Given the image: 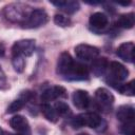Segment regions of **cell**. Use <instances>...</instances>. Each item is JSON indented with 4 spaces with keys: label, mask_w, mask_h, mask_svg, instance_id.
<instances>
[{
    "label": "cell",
    "mask_w": 135,
    "mask_h": 135,
    "mask_svg": "<svg viewBox=\"0 0 135 135\" xmlns=\"http://www.w3.org/2000/svg\"><path fill=\"white\" fill-rule=\"evenodd\" d=\"M117 119L121 123H134L135 119V109L131 104H123L117 109L116 112Z\"/></svg>",
    "instance_id": "cell-11"
},
{
    "label": "cell",
    "mask_w": 135,
    "mask_h": 135,
    "mask_svg": "<svg viewBox=\"0 0 135 135\" xmlns=\"http://www.w3.org/2000/svg\"><path fill=\"white\" fill-rule=\"evenodd\" d=\"M9 135H23V134H19L18 133V134H9Z\"/></svg>",
    "instance_id": "cell-27"
},
{
    "label": "cell",
    "mask_w": 135,
    "mask_h": 135,
    "mask_svg": "<svg viewBox=\"0 0 135 135\" xmlns=\"http://www.w3.org/2000/svg\"><path fill=\"white\" fill-rule=\"evenodd\" d=\"M4 54V49H3V45L0 44V56H3Z\"/></svg>",
    "instance_id": "cell-25"
},
{
    "label": "cell",
    "mask_w": 135,
    "mask_h": 135,
    "mask_svg": "<svg viewBox=\"0 0 135 135\" xmlns=\"http://www.w3.org/2000/svg\"><path fill=\"white\" fill-rule=\"evenodd\" d=\"M12 63L16 72L22 73L25 68V61L21 55H12Z\"/></svg>",
    "instance_id": "cell-21"
},
{
    "label": "cell",
    "mask_w": 135,
    "mask_h": 135,
    "mask_svg": "<svg viewBox=\"0 0 135 135\" xmlns=\"http://www.w3.org/2000/svg\"><path fill=\"white\" fill-rule=\"evenodd\" d=\"M95 99L100 109L109 110L114 103V96L113 94L105 88H99L95 91Z\"/></svg>",
    "instance_id": "cell-8"
},
{
    "label": "cell",
    "mask_w": 135,
    "mask_h": 135,
    "mask_svg": "<svg viewBox=\"0 0 135 135\" xmlns=\"http://www.w3.org/2000/svg\"><path fill=\"white\" fill-rule=\"evenodd\" d=\"M71 123L75 129L82 128V127H89L91 129L98 130L99 127H101V124L103 123V121H102L101 117L97 113L88 112V113L79 114L76 117H74L72 119Z\"/></svg>",
    "instance_id": "cell-3"
},
{
    "label": "cell",
    "mask_w": 135,
    "mask_h": 135,
    "mask_svg": "<svg viewBox=\"0 0 135 135\" xmlns=\"http://www.w3.org/2000/svg\"><path fill=\"white\" fill-rule=\"evenodd\" d=\"M78 135H89V134H85V133H81V134H78Z\"/></svg>",
    "instance_id": "cell-28"
},
{
    "label": "cell",
    "mask_w": 135,
    "mask_h": 135,
    "mask_svg": "<svg viewBox=\"0 0 135 135\" xmlns=\"http://www.w3.org/2000/svg\"><path fill=\"white\" fill-rule=\"evenodd\" d=\"M54 109H55L57 115L60 116V117L69 118L72 115V111H71L70 107L68 105V103H65L63 101H57L54 104Z\"/></svg>",
    "instance_id": "cell-19"
},
{
    "label": "cell",
    "mask_w": 135,
    "mask_h": 135,
    "mask_svg": "<svg viewBox=\"0 0 135 135\" xmlns=\"http://www.w3.org/2000/svg\"><path fill=\"white\" fill-rule=\"evenodd\" d=\"M49 20V16L44 9L36 8L32 9V12L28 14L25 21L21 24L22 27L25 28H37L42 25H44Z\"/></svg>",
    "instance_id": "cell-5"
},
{
    "label": "cell",
    "mask_w": 135,
    "mask_h": 135,
    "mask_svg": "<svg viewBox=\"0 0 135 135\" xmlns=\"http://www.w3.org/2000/svg\"><path fill=\"white\" fill-rule=\"evenodd\" d=\"M134 49L135 45L133 42H123L117 49V56L126 62L134 61Z\"/></svg>",
    "instance_id": "cell-12"
},
{
    "label": "cell",
    "mask_w": 135,
    "mask_h": 135,
    "mask_svg": "<svg viewBox=\"0 0 135 135\" xmlns=\"http://www.w3.org/2000/svg\"><path fill=\"white\" fill-rule=\"evenodd\" d=\"M35 51V40L33 39H22L14 43L12 47V55L31 56Z\"/></svg>",
    "instance_id": "cell-6"
},
{
    "label": "cell",
    "mask_w": 135,
    "mask_h": 135,
    "mask_svg": "<svg viewBox=\"0 0 135 135\" xmlns=\"http://www.w3.org/2000/svg\"><path fill=\"white\" fill-rule=\"evenodd\" d=\"M90 25L95 28V30H102L104 27H107L108 23H109V19L107 17V15H104L103 13L100 12H96L94 14H92L90 16Z\"/></svg>",
    "instance_id": "cell-15"
},
{
    "label": "cell",
    "mask_w": 135,
    "mask_h": 135,
    "mask_svg": "<svg viewBox=\"0 0 135 135\" xmlns=\"http://www.w3.org/2000/svg\"><path fill=\"white\" fill-rule=\"evenodd\" d=\"M120 132L123 135H135L134 123H122L120 127Z\"/></svg>",
    "instance_id": "cell-23"
},
{
    "label": "cell",
    "mask_w": 135,
    "mask_h": 135,
    "mask_svg": "<svg viewBox=\"0 0 135 135\" xmlns=\"http://www.w3.org/2000/svg\"><path fill=\"white\" fill-rule=\"evenodd\" d=\"M75 54L77 58L81 60L90 61V60H94L99 56V50L96 46L81 43L75 46Z\"/></svg>",
    "instance_id": "cell-7"
},
{
    "label": "cell",
    "mask_w": 135,
    "mask_h": 135,
    "mask_svg": "<svg viewBox=\"0 0 135 135\" xmlns=\"http://www.w3.org/2000/svg\"><path fill=\"white\" fill-rule=\"evenodd\" d=\"M116 90H118L121 94L127 95V96H134L135 95V89H134V80H131L130 82L127 83H120L118 84L116 88Z\"/></svg>",
    "instance_id": "cell-20"
},
{
    "label": "cell",
    "mask_w": 135,
    "mask_h": 135,
    "mask_svg": "<svg viewBox=\"0 0 135 135\" xmlns=\"http://www.w3.org/2000/svg\"><path fill=\"white\" fill-rule=\"evenodd\" d=\"M57 74L65 80H86L89 69L85 64L75 61L68 52L60 54L57 61Z\"/></svg>",
    "instance_id": "cell-1"
},
{
    "label": "cell",
    "mask_w": 135,
    "mask_h": 135,
    "mask_svg": "<svg viewBox=\"0 0 135 135\" xmlns=\"http://www.w3.org/2000/svg\"><path fill=\"white\" fill-rule=\"evenodd\" d=\"M135 23V16L134 13H127V14H122L119 16L116 24L117 26L121 27V28H132L134 26Z\"/></svg>",
    "instance_id": "cell-17"
},
{
    "label": "cell",
    "mask_w": 135,
    "mask_h": 135,
    "mask_svg": "<svg viewBox=\"0 0 135 135\" xmlns=\"http://www.w3.org/2000/svg\"><path fill=\"white\" fill-rule=\"evenodd\" d=\"M108 65H109V61L105 57H97L93 60L91 64V72L96 77L102 76L108 70Z\"/></svg>",
    "instance_id": "cell-14"
},
{
    "label": "cell",
    "mask_w": 135,
    "mask_h": 135,
    "mask_svg": "<svg viewBox=\"0 0 135 135\" xmlns=\"http://www.w3.org/2000/svg\"><path fill=\"white\" fill-rule=\"evenodd\" d=\"M32 12V7L22 3H12L4 7V16L11 22L22 24Z\"/></svg>",
    "instance_id": "cell-2"
},
{
    "label": "cell",
    "mask_w": 135,
    "mask_h": 135,
    "mask_svg": "<svg viewBox=\"0 0 135 135\" xmlns=\"http://www.w3.org/2000/svg\"><path fill=\"white\" fill-rule=\"evenodd\" d=\"M108 70H109V73H108L107 81L114 88L116 84H120V82L124 81L129 76L128 69L123 64H121L120 62H117V61L110 62L108 65Z\"/></svg>",
    "instance_id": "cell-4"
},
{
    "label": "cell",
    "mask_w": 135,
    "mask_h": 135,
    "mask_svg": "<svg viewBox=\"0 0 135 135\" xmlns=\"http://www.w3.org/2000/svg\"><path fill=\"white\" fill-rule=\"evenodd\" d=\"M68 96L66 90L61 85H54L44 90L41 94V100L44 102L53 101L58 98H65Z\"/></svg>",
    "instance_id": "cell-9"
},
{
    "label": "cell",
    "mask_w": 135,
    "mask_h": 135,
    "mask_svg": "<svg viewBox=\"0 0 135 135\" xmlns=\"http://www.w3.org/2000/svg\"><path fill=\"white\" fill-rule=\"evenodd\" d=\"M7 88V80H6V76L3 72V70L0 66V90H4Z\"/></svg>",
    "instance_id": "cell-24"
},
{
    "label": "cell",
    "mask_w": 135,
    "mask_h": 135,
    "mask_svg": "<svg viewBox=\"0 0 135 135\" xmlns=\"http://www.w3.org/2000/svg\"><path fill=\"white\" fill-rule=\"evenodd\" d=\"M54 22L58 26L65 27V26H69L71 24V19L63 14H56L54 16Z\"/></svg>",
    "instance_id": "cell-22"
},
{
    "label": "cell",
    "mask_w": 135,
    "mask_h": 135,
    "mask_svg": "<svg viewBox=\"0 0 135 135\" xmlns=\"http://www.w3.org/2000/svg\"><path fill=\"white\" fill-rule=\"evenodd\" d=\"M53 5L57 6L58 8H61L62 11H64L68 14H74L79 9V3L77 1H52L51 2Z\"/></svg>",
    "instance_id": "cell-16"
},
{
    "label": "cell",
    "mask_w": 135,
    "mask_h": 135,
    "mask_svg": "<svg viewBox=\"0 0 135 135\" xmlns=\"http://www.w3.org/2000/svg\"><path fill=\"white\" fill-rule=\"evenodd\" d=\"M9 126L17 133L23 135H31L30 123L27 119L22 115H15L9 119Z\"/></svg>",
    "instance_id": "cell-10"
},
{
    "label": "cell",
    "mask_w": 135,
    "mask_h": 135,
    "mask_svg": "<svg viewBox=\"0 0 135 135\" xmlns=\"http://www.w3.org/2000/svg\"><path fill=\"white\" fill-rule=\"evenodd\" d=\"M41 112H42L43 116L51 122H56L58 120V118H59V116L57 115L54 107H52V105H50L47 103H43L41 105Z\"/></svg>",
    "instance_id": "cell-18"
},
{
    "label": "cell",
    "mask_w": 135,
    "mask_h": 135,
    "mask_svg": "<svg viewBox=\"0 0 135 135\" xmlns=\"http://www.w3.org/2000/svg\"><path fill=\"white\" fill-rule=\"evenodd\" d=\"M72 100L74 105L79 110H84L90 105V95L84 90H77L73 93Z\"/></svg>",
    "instance_id": "cell-13"
},
{
    "label": "cell",
    "mask_w": 135,
    "mask_h": 135,
    "mask_svg": "<svg viewBox=\"0 0 135 135\" xmlns=\"http://www.w3.org/2000/svg\"><path fill=\"white\" fill-rule=\"evenodd\" d=\"M0 135H4V132H3V130L0 128Z\"/></svg>",
    "instance_id": "cell-26"
}]
</instances>
